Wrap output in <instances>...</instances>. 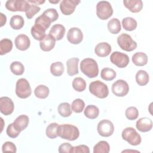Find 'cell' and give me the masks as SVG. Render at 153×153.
<instances>
[{
	"label": "cell",
	"instance_id": "6da1fadb",
	"mask_svg": "<svg viewBox=\"0 0 153 153\" xmlns=\"http://www.w3.org/2000/svg\"><path fill=\"white\" fill-rule=\"evenodd\" d=\"M57 135L62 139L73 141L78 138L79 131L76 126L72 124H64L59 125Z\"/></svg>",
	"mask_w": 153,
	"mask_h": 153
},
{
	"label": "cell",
	"instance_id": "7a4b0ae2",
	"mask_svg": "<svg viewBox=\"0 0 153 153\" xmlns=\"http://www.w3.org/2000/svg\"><path fill=\"white\" fill-rule=\"evenodd\" d=\"M81 72L90 78L96 77L99 74L98 65L95 60L91 58L83 59L80 63Z\"/></svg>",
	"mask_w": 153,
	"mask_h": 153
},
{
	"label": "cell",
	"instance_id": "3957f363",
	"mask_svg": "<svg viewBox=\"0 0 153 153\" xmlns=\"http://www.w3.org/2000/svg\"><path fill=\"white\" fill-rule=\"evenodd\" d=\"M90 92L100 99H104L109 94V90L106 84L97 80L91 82L89 85Z\"/></svg>",
	"mask_w": 153,
	"mask_h": 153
},
{
	"label": "cell",
	"instance_id": "277c9868",
	"mask_svg": "<svg viewBox=\"0 0 153 153\" xmlns=\"http://www.w3.org/2000/svg\"><path fill=\"white\" fill-rule=\"evenodd\" d=\"M32 93L31 87L29 81L25 78H20L16 85V94L21 99L29 97Z\"/></svg>",
	"mask_w": 153,
	"mask_h": 153
},
{
	"label": "cell",
	"instance_id": "5b68a950",
	"mask_svg": "<svg viewBox=\"0 0 153 153\" xmlns=\"http://www.w3.org/2000/svg\"><path fill=\"white\" fill-rule=\"evenodd\" d=\"M122 137L129 144L133 146H136L141 143L142 139L140 135L136 130L131 127L124 128L121 134Z\"/></svg>",
	"mask_w": 153,
	"mask_h": 153
},
{
	"label": "cell",
	"instance_id": "8992f818",
	"mask_svg": "<svg viewBox=\"0 0 153 153\" xmlns=\"http://www.w3.org/2000/svg\"><path fill=\"white\" fill-rule=\"evenodd\" d=\"M113 9L108 1H101L96 5V14L101 20H106L112 16Z\"/></svg>",
	"mask_w": 153,
	"mask_h": 153
},
{
	"label": "cell",
	"instance_id": "52a82bcc",
	"mask_svg": "<svg viewBox=\"0 0 153 153\" xmlns=\"http://www.w3.org/2000/svg\"><path fill=\"white\" fill-rule=\"evenodd\" d=\"M117 43L119 47L126 51H131L137 47V43L130 35L127 33H121L117 38Z\"/></svg>",
	"mask_w": 153,
	"mask_h": 153
},
{
	"label": "cell",
	"instance_id": "ba28073f",
	"mask_svg": "<svg viewBox=\"0 0 153 153\" xmlns=\"http://www.w3.org/2000/svg\"><path fill=\"white\" fill-rule=\"evenodd\" d=\"M114 94L118 97H124L129 91L128 83L123 79H118L113 83L111 88Z\"/></svg>",
	"mask_w": 153,
	"mask_h": 153
},
{
	"label": "cell",
	"instance_id": "9c48e42d",
	"mask_svg": "<svg viewBox=\"0 0 153 153\" xmlns=\"http://www.w3.org/2000/svg\"><path fill=\"white\" fill-rule=\"evenodd\" d=\"M110 60L114 65L120 68L126 67L129 63V57L126 54L114 51L110 56Z\"/></svg>",
	"mask_w": 153,
	"mask_h": 153
},
{
	"label": "cell",
	"instance_id": "30bf717a",
	"mask_svg": "<svg viewBox=\"0 0 153 153\" xmlns=\"http://www.w3.org/2000/svg\"><path fill=\"white\" fill-rule=\"evenodd\" d=\"M29 3L25 0H8L5 3V7L11 11H26Z\"/></svg>",
	"mask_w": 153,
	"mask_h": 153
},
{
	"label": "cell",
	"instance_id": "8fae6325",
	"mask_svg": "<svg viewBox=\"0 0 153 153\" xmlns=\"http://www.w3.org/2000/svg\"><path fill=\"white\" fill-rule=\"evenodd\" d=\"M98 133L103 137H109L111 136L114 131L113 123L108 120H103L97 124Z\"/></svg>",
	"mask_w": 153,
	"mask_h": 153
},
{
	"label": "cell",
	"instance_id": "7c38bea8",
	"mask_svg": "<svg viewBox=\"0 0 153 153\" xmlns=\"http://www.w3.org/2000/svg\"><path fill=\"white\" fill-rule=\"evenodd\" d=\"M79 3V0H63L60 4V11L64 15H71Z\"/></svg>",
	"mask_w": 153,
	"mask_h": 153
},
{
	"label": "cell",
	"instance_id": "4fadbf2b",
	"mask_svg": "<svg viewBox=\"0 0 153 153\" xmlns=\"http://www.w3.org/2000/svg\"><path fill=\"white\" fill-rule=\"evenodd\" d=\"M14 109L13 100L8 97L4 96L0 98V111L5 115L11 114Z\"/></svg>",
	"mask_w": 153,
	"mask_h": 153
},
{
	"label": "cell",
	"instance_id": "5bb4252c",
	"mask_svg": "<svg viewBox=\"0 0 153 153\" xmlns=\"http://www.w3.org/2000/svg\"><path fill=\"white\" fill-rule=\"evenodd\" d=\"M67 39L72 44H78L83 39V33L78 27H71L67 33Z\"/></svg>",
	"mask_w": 153,
	"mask_h": 153
},
{
	"label": "cell",
	"instance_id": "9a60e30c",
	"mask_svg": "<svg viewBox=\"0 0 153 153\" xmlns=\"http://www.w3.org/2000/svg\"><path fill=\"white\" fill-rule=\"evenodd\" d=\"M16 48L21 51H25L29 48L30 45L29 38L25 34H20L16 36L14 41Z\"/></svg>",
	"mask_w": 153,
	"mask_h": 153
},
{
	"label": "cell",
	"instance_id": "2e32d148",
	"mask_svg": "<svg viewBox=\"0 0 153 153\" xmlns=\"http://www.w3.org/2000/svg\"><path fill=\"white\" fill-rule=\"evenodd\" d=\"M136 127L141 132H147L152 129V121L149 118L143 117L136 121Z\"/></svg>",
	"mask_w": 153,
	"mask_h": 153
},
{
	"label": "cell",
	"instance_id": "e0dca14e",
	"mask_svg": "<svg viewBox=\"0 0 153 153\" xmlns=\"http://www.w3.org/2000/svg\"><path fill=\"white\" fill-rule=\"evenodd\" d=\"M55 44V39L50 34L46 35L44 38L39 42V47L44 51H49L51 50L54 47Z\"/></svg>",
	"mask_w": 153,
	"mask_h": 153
},
{
	"label": "cell",
	"instance_id": "ac0fdd59",
	"mask_svg": "<svg viewBox=\"0 0 153 153\" xmlns=\"http://www.w3.org/2000/svg\"><path fill=\"white\" fill-rule=\"evenodd\" d=\"M65 27L60 24H56L53 25L49 31V34L52 36L56 41L62 39L65 33Z\"/></svg>",
	"mask_w": 153,
	"mask_h": 153
},
{
	"label": "cell",
	"instance_id": "d6986e66",
	"mask_svg": "<svg viewBox=\"0 0 153 153\" xmlns=\"http://www.w3.org/2000/svg\"><path fill=\"white\" fill-rule=\"evenodd\" d=\"M111 46L107 42H103L99 43L94 48L95 53L99 57H103L108 56L111 52Z\"/></svg>",
	"mask_w": 153,
	"mask_h": 153
},
{
	"label": "cell",
	"instance_id": "ffe728a7",
	"mask_svg": "<svg viewBox=\"0 0 153 153\" xmlns=\"http://www.w3.org/2000/svg\"><path fill=\"white\" fill-rule=\"evenodd\" d=\"M124 6L132 13H138L143 8V2L140 0H124Z\"/></svg>",
	"mask_w": 153,
	"mask_h": 153
},
{
	"label": "cell",
	"instance_id": "44dd1931",
	"mask_svg": "<svg viewBox=\"0 0 153 153\" xmlns=\"http://www.w3.org/2000/svg\"><path fill=\"white\" fill-rule=\"evenodd\" d=\"M29 122V119L28 116L26 115H19L14 121L13 125L14 127L19 131L24 130L28 126Z\"/></svg>",
	"mask_w": 153,
	"mask_h": 153
},
{
	"label": "cell",
	"instance_id": "7402d4cb",
	"mask_svg": "<svg viewBox=\"0 0 153 153\" xmlns=\"http://www.w3.org/2000/svg\"><path fill=\"white\" fill-rule=\"evenodd\" d=\"M79 59L73 57L68 59L66 62L67 73L69 76H74L78 74V62Z\"/></svg>",
	"mask_w": 153,
	"mask_h": 153
},
{
	"label": "cell",
	"instance_id": "603a6c76",
	"mask_svg": "<svg viewBox=\"0 0 153 153\" xmlns=\"http://www.w3.org/2000/svg\"><path fill=\"white\" fill-rule=\"evenodd\" d=\"M132 61L136 66H143L148 62V56L143 52H137L132 56Z\"/></svg>",
	"mask_w": 153,
	"mask_h": 153
},
{
	"label": "cell",
	"instance_id": "cb8c5ba5",
	"mask_svg": "<svg viewBox=\"0 0 153 153\" xmlns=\"http://www.w3.org/2000/svg\"><path fill=\"white\" fill-rule=\"evenodd\" d=\"M45 30L43 27L41 26L35 24L31 28L30 32L32 36L35 38L36 40L41 41L44 38L45 36Z\"/></svg>",
	"mask_w": 153,
	"mask_h": 153
},
{
	"label": "cell",
	"instance_id": "d4e9b609",
	"mask_svg": "<svg viewBox=\"0 0 153 153\" xmlns=\"http://www.w3.org/2000/svg\"><path fill=\"white\" fill-rule=\"evenodd\" d=\"M136 81L140 86L146 85L149 80V75L145 71L139 70L136 74Z\"/></svg>",
	"mask_w": 153,
	"mask_h": 153
},
{
	"label": "cell",
	"instance_id": "484cf974",
	"mask_svg": "<svg viewBox=\"0 0 153 153\" xmlns=\"http://www.w3.org/2000/svg\"><path fill=\"white\" fill-rule=\"evenodd\" d=\"M25 24V21L22 16L20 15H14L11 17L10 25V26L14 30H19L22 29Z\"/></svg>",
	"mask_w": 153,
	"mask_h": 153
},
{
	"label": "cell",
	"instance_id": "4316f807",
	"mask_svg": "<svg viewBox=\"0 0 153 153\" xmlns=\"http://www.w3.org/2000/svg\"><path fill=\"white\" fill-rule=\"evenodd\" d=\"M108 30L112 34L118 33L121 29L120 20L117 18L111 19L108 23Z\"/></svg>",
	"mask_w": 153,
	"mask_h": 153
},
{
	"label": "cell",
	"instance_id": "83f0119b",
	"mask_svg": "<svg viewBox=\"0 0 153 153\" xmlns=\"http://www.w3.org/2000/svg\"><path fill=\"white\" fill-rule=\"evenodd\" d=\"M122 25L123 28L127 31H132L137 27V22L135 19L130 17L124 18L122 20Z\"/></svg>",
	"mask_w": 153,
	"mask_h": 153
},
{
	"label": "cell",
	"instance_id": "f1b7e54d",
	"mask_svg": "<svg viewBox=\"0 0 153 153\" xmlns=\"http://www.w3.org/2000/svg\"><path fill=\"white\" fill-rule=\"evenodd\" d=\"M13 48V42L11 39L4 38L0 41V54L1 56L7 54Z\"/></svg>",
	"mask_w": 153,
	"mask_h": 153
},
{
	"label": "cell",
	"instance_id": "f546056e",
	"mask_svg": "<svg viewBox=\"0 0 153 153\" xmlns=\"http://www.w3.org/2000/svg\"><path fill=\"white\" fill-rule=\"evenodd\" d=\"M84 113L87 118L89 119H95L99 116V109L96 106L90 105L85 108Z\"/></svg>",
	"mask_w": 153,
	"mask_h": 153
},
{
	"label": "cell",
	"instance_id": "4dcf8cb0",
	"mask_svg": "<svg viewBox=\"0 0 153 153\" xmlns=\"http://www.w3.org/2000/svg\"><path fill=\"white\" fill-rule=\"evenodd\" d=\"M50 90L48 87L45 85H39L37 86L35 90V96L39 99H45L49 95Z\"/></svg>",
	"mask_w": 153,
	"mask_h": 153
},
{
	"label": "cell",
	"instance_id": "1f68e13d",
	"mask_svg": "<svg viewBox=\"0 0 153 153\" xmlns=\"http://www.w3.org/2000/svg\"><path fill=\"white\" fill-rule=\"evenodd\" d=\"M110 151L109 143L105 140H101L97 143L93 148L94 153H108Z\"/></svg>",
	"mask_w": 153,
	"mask_h": 153
},
{
	"label": "cell",
	"instance_id": "d6a6232c",
	"mask_svg": "<svg viewBox=\"0 0 153 153\" xmlns=\"http://www.w3.org/2000/svg\"><path fill=\"white\" fill-rule=\"evenodd\" d=\"M58 112L63 117H68L72 114L71 105L67 102L61 103L58 106Z\"/></svg>",
	"mask_w": 153,
	"mask_h": 153
},
{
	"label": "cell",
	"instance_id": "836d02e7",
	"mask_svg": "<svg viewBox=\"0 0 153 153\" xmlns=\"http://www.w3.org/2000/svg\"><path fill=\"white\" fill-rule=\"evenodd\" d=\"M50 72L55 76H61L64 72V66L61 62L53 63L50 66Z\"/></svg>",
	"mask_w": 153,
	"mask_h": 153
},
{
	"label": "cell",
	"instance_id": "e575fe53",
	"mask_svg": "<svg viewBox=\"0 0 153 153\" xmlns=\"http://www.w3.org/2000/svg\"><path fill=\"white\" fill-rule=\"evenodd\" d=\"M51 23V20L43 13L38 17L35 21V24L41 26L45 30H47L50 27Z\"/></svg>",
	"mask_w": 153,
	"mask_h": 153
},
{
	"label": "cell",
	"instance_id": "d590c367",
	"mask_svg": "<svg viewBox=\"0 0 153 153\" xmlns=\"http://www.w3.org/2000/svg\"><path fill=\"white\" fill-rule=\"evenodd\" d=\"M116 72L111 68H105L100 72L101 78L105 81H112L116 77Z\"/></svg>",
	"mask_w": 153,
	"mask_h": 153
},
{
	"label": "cell",
	"instance_id": "8d00e7d4",
	"mask_svg": "<svg viewBox=\"0 0 153 153\" xmlns=\"http://www.w3.org/2000/svg\"><path fill=\"white\" fill-rule=\"evenodd\" d=\"M59 124L56 123H53L50 124L46 128V136L50 139H55L57 135V128Z\"/></svg>",
	"mask_w": 153,
	"mask_h": 153
},
{
	"label": "cell",
	"instance_id": "74e56055",
	"mask_svg": "<svg viewBox=\"0 0 153 153\" xmlns=\"http://www.w3.org/2000/svg\"><path fill=\"white\" fill-rule=\"evenodd\" d=\"M72 87L76 91L82 92L86 88V82L81 77L75 78L72 81Z\"/></svg>",
	"mask_w": 153,
	"mask_h": 153
},
{
	"label": "cell",
	"instance_id": "f35d334b",
	"mask_svg": "<svg viewBox=\"0 0 153 153\" xmlns=\"http://www.w3.org/2000/svg\"><path fill=\"white\" fill-rule=\"evenodd\" d=\"M10 70L16 75H21L24 73L25 68L20 62H13L10 65Z\"/></svg>",
	"mask_w": 153,
	"mask_h": 153
},
{
	"label": "cell",
	"instance_id": "ab89813d",
	"mask_svg": "<svg viewBox=\"0 0 153 153\" xmlns=\"http://www.w3.org/2000/svg\"><path fill=\"white\" fill-rule=\"evenodd\" d=\"M85 107L84 102L81 99H75L71 105L72 110L76 113L81 112Z\"/></svg>",
	"mask_w": 153,
	"mask_h": 153
},
{
	"label": "cell",
	"instance_id": "60d3db41",
	"mask_svg": "<svg viewBox=\"0 0 153 153\" xmlns=\"http://www.w3.org/2000/svg\"><path fill=\"white\" fill-rule=\"evenodd\" d=\"M126 117L130 120H134L139 116V111L136 107L130 106L127 108L125 112Z\"/></svg>",
	"mask_w": 153,
	"mask_h": 153
},
{
	"label": "cell",
	"instance_id": "b9f144b4",
	"mask_svg": "<svg viewBox=\"0 0 153 153\" xmlns=\"http://www.w3.org/2000/svg\"><path fill=\"white\" fill-rule=\"evenodd\" d=\"M41 10V8L37 5L34 4H30L28 8L25 11L26 16L27 19H32L37 13H38Z\"/></svg>",
	"mask_w": 153,
	"mask_h": 153
},
{
	"label": "cell",
	"instance_id": "7bdbcfd3",
	"mask_svg": "<svg viewBox=\"0 0 153 153\" xmlns=\"http://www.w3.org/2000/svg\"><path fill=\"white\" fill-rule=\"evenodd\" d=\"M43 14L46 15L52 22H55L59 17V14L55 8H48L44 11Z\"/></svg>",
	"mask_w": 153,
	"mask_h": 153
},
{
	"label": "cell",
	"instance_id": "ee69618b",
	"mask_svg": "<svg viewBox=\"0 0 153 153\" xmlns=\"http://www.w3.org/2000/svg\"><path fill=\"white\" fill-rule=\"evenodd\" d=\"M6 132H7V135L10 137H11V138H16V137H17L19 135V134L20 133V131H18L14 127V126L13 125V123H11V124H10L8 126V127L7 128Z\"/></svg>",
	"mask_w": 153,
	"mask_h": 153
},
{
	"label": "cell",
	"instance_id": "f6af8a7d",
	"mask_svg": "<svg viewBox=\"0 0 153 153\" xmlns=\"http://www.w3.org/2000/svg\"><path fill=\"white\" fill-rule=\"evenodd\" d=\"M2 151L3 152H16L17 151V149H16V146L14 145V143H13L11 142L10 141H7L5 142L2 146Z\"/></svg>",
	"mask_w": 153,
	"mask_h": 153
},
{
	"label": "cell",
	"instance_id": "bcb514c9",
	"mask_svg": "<svg viewBox=\"0 0 153 153\" xmlns=\"http://www.w3.org/2000/svg\"><path fill=\"white\" fill-rule=\"evenodd\" d=\"M90 149L88 146L85 145H80L76 146H73L71 153H89Z\"/></svg>",
	"mask_w": 153,
	"mask_h": 153
},
{
	"label": "cell",
	"instance_id": "7dc6e473",
	"mask_svg": "<svg viewBox=\"0 0 153 153\" xmlns=\"http://www.w3.org/2000/svg\"><path fill=\"white\" fill-rule=\"evenodd\" d=\"M72 146L69 143H63L61 144L59 147V152L63 153V152H69L71 153Z\"/></svg>",
	"mask_w": 153,
	"mask_h": 153
},
{
	"label": "cell",
	"instance_id": "c3c4849f",
	"mask_svg": "<svg viewBox=\"0 0 153 153\" xmlns=\"http://www.w3.org/2000/svg\"><path fill=\"white\" fill-rule=\"evenodd\" d=\"M27 2L31 4H34V5H41L44 4L45 1H42V0H27Z\"/></svg>",
	"mask_w": 153,
	"mask_h": 153
},
{
	"label": "cell",
	"instance_id": "681fc988",
	"mask_svg": "<svg viewBox=\"0 0 153 153\" xmlns=\"http://www.w3.org/2000/svg\"><path fill=\"white\" fill-rule=\"evenodd\" d=\"M0 15H1V27L3 26L5 23H6V22H7V17L6 16L2 13H0Z\"/></svg>",
	"mask_w": 153,
	"mask_h": 153
},
{
	"label": "cell",
	"instance_id": "f907efd6",
	"mask_svg": "<svg viewBox=\"0 0 153 153\" xmlns=\"http://www.w3.org/2000/svg\"><path fill=\"white\" fill-rule=\"evenodd\" d=\"M59 1H60L59 0H57V1H50L49 2H51V3H53V4H57V3H58Z\"/></svg>",
	"mask_w": 153,
	"mask_h": 153
}]
</instances>
